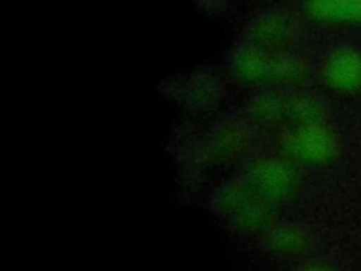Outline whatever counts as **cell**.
Here are the masks:
<instances>
[{"label":"cell","instance_id":"obj_1","mask_svg":"<svg viewBox=\"0 0 361 271\" xmlns=\"http://www.w3.org/2000/svg\"><path fill=\"white\" fill-rule=\"evenodd\" d=\"M231 66L244 79L265 82H299L306 76L305 62L293 54H269L237 44Z\"/></svg>","mask_w":361,"mask_h":271},{"label":"cell","instance_id":"obj_2","mask_svg":"<svg viewBox=\"0 0 361 271\" xmlns=\"http://www.w3.org/2000/svg\"><path fill=\"white\" fill-rule=\"evenodd\" d=\"M299 35L296 18L286 10H267L251 18L243 28L240 44L269 54H290Z\"/></svg>","mask_w":361,"mask_h":271},{"label":"cell","instance_id":"obj_3","mask_svg":"<svg viewBox=\"0 0 361 271\" xmlns=\"http://www.w3.org/2000/svg\"><path fill=\"white\" fill-rule=\"evenodd\" d=\"M288 154L307 165H329L340 155L337 137L323 123L302 124L293 128L285 138Z\"/></svg>","mask_w":361,"mask_h":271},{"label":"cell","instance_id":"obj_4","mask_svg":"<svg viewBox=\"0 0 361 271\" xmlns=\"http://www.w3.org/2000/svg\"><path fill=\"white\" fill-rule=\"evenodd\" d=\"M322 78L326 86L336 93L361 92V52L354 48L333 51L322 66Z\"/></svg>","mask_w":361,"mask_h":271},{"label":"cell","instance_id":"obj_5","mask_svg":"<svg viewBox=\"0 0 361 271\" xmlns=\"http://www.w3.org/2000/svg\"><path fill=\"white\" fill-rule=\"evenodd\" d=\"M300 10L317 24L361 23V0H302Z\"/></svg>","mask_w":361,"mask_h":271},{"label":"cell","instance_id":"obj_6","mask_svg":"<svg viewBox=\"0 0 361 271\" xmlns=\"http://www.w3.org/2000/svg\"><path fill=\"white\" fill-rule=\"evenodd\" d=\"M196 4L206 13H212L216 16H224L230 13L233 0H195Z\"/></svg>","mask_w":361,"mask_h":271},{"label":"cell","instance_id":"obj_7","mask_svg":"<svg viewBox=\"0 0 361 271\" xmlns=\"http://www.w3.org/2000/svg\"><path fill=\"white\" fill-rule=\"evenodd\" d=\"M305 271H333V270H330L327 267H323V265H312V267L306 268Z\"/></svg>","mask_w":361,"mask_h":271}]
</instances>
